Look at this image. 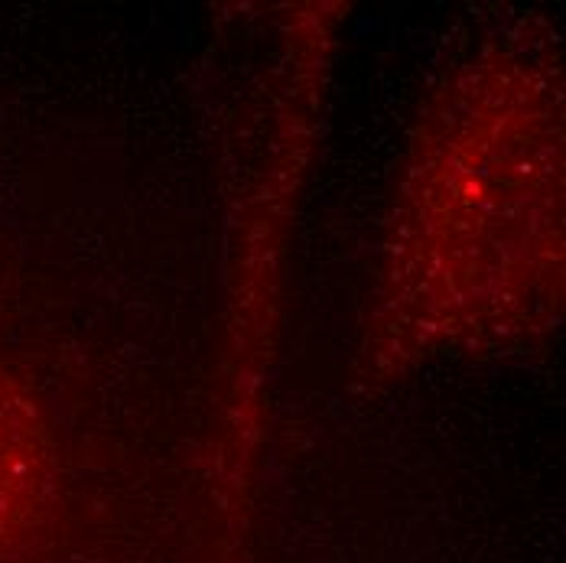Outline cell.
I'll use <instances>...</instances> for the list:
<instances>
[{"label":"cell","instance_id":"1","mask_svg":"<svg viewBox=\"0 0 566 563\" xmlns=\"http://www.w3.org/2000/svg\"><path fill=\"white\" fill-rule=\"evenodd\" d=\"M40 447L23 400L0 375V544L13 534L36 499Z\"/></svg>","mask_w":566,"mask_h":563}]
</instances>
